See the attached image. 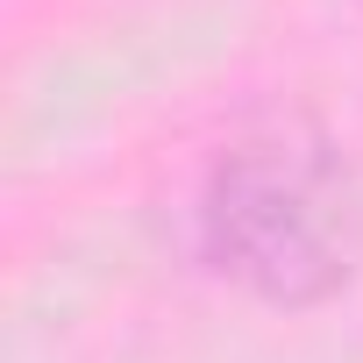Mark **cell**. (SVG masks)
Returning <instances> with one entry per match:
<instances>
[{"label":"cell","instance_id":"1","mask_svg":"<svg viewBox=\"0 0 363 363\" xmlns=\"http://www.w3.org/2000/svg\"><path fill=\"white\" fill-rule=\"evenodd\" d=\"M342 178L320 143L264 135L214 164L200 242L214 271L257 285L264 299H313L342 278Z\"/></svg>","mask_w":363,"mask_h":363}]
</instances>
